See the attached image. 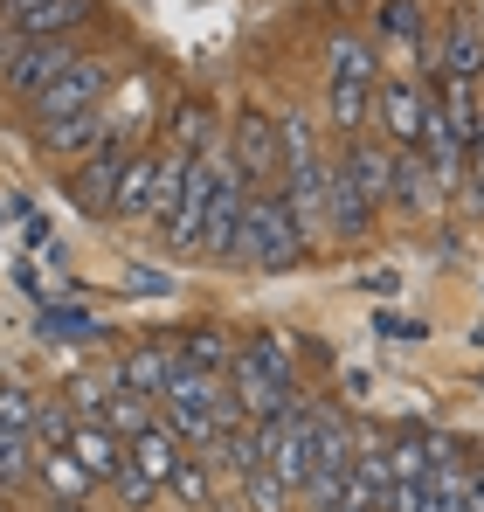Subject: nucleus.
<instances>
[{
	"label": "nucleus",
	"mask_w": 484,
	"mask_h": 512,
	"mask_svg": "<svg viewBox=\"0 0 484 512\" xmlns=\"http://www.w3.org/2000/svg\"><path fill=\"white\" fill-rule=\"evenodd\" d=\"M180 360H187L194 374H215V381H229V367H236V346H229L222 333H215V326H208V333H194V340H187V353H180Z\"/></svg>",
	"instance_id": "nucleus-23"
},
{
	"label": "nucleus",
	"mask_w": 484,
	"mask_h": 512,
	"mask_svg": "<svg viewBox=\"0 0 484 512\" xmlns=\"http://www.w3.org/2000/svg\"><path fill=\"white\" fill-rule=\"evenodd\" d=\"M381 35H408V42H415V35H422V7H415V0H388V7H381Z\"/></svg>",
	"instance_id": "nucleus-28"
},
{
	"label": "nucleus",
	"mask_w": 484,
	"mask_h": 512,
	"mask_svg": "<svg viewBox=\"0 0 484 512\" xmlns=\"http://www.w3.org/2000/svg\"><path fill=\"white\" fill-rule=\"evenodd\" d=\"M97 423L111 429V436H139V429H153V402H146L139 388H118V381H111V402H104Z\"/></svg>",
	"instance_id": "nucleus-21"
},
{
	"label": "nucleus",
	"mask_w": 484,
	"mask_h": 512,
	"mask_svg": "<svg viewBox=\"0 0 484 512\" xmlns=\"http://www.w3.org/2000/svg\"><path fill=\"white\" fill-rule=\"evenodd\" d=\"M374 125L388 132V153H415L429 132V90L422 84H381L374 90Z\"/></svg>",
	"instance_id": "nucleus-8"
},
{
	"label": "nucleus",
	"mask_w": 484,
	"mask_h": 512,
	"mask_svg": "<svg viewBox=\"0 0 484 512\" xmlns=\"http://www.w3.org/2000/svg\"><path fill=\"white\" fill-rule=\"evenodd\" d=\"M173 367H180V353H173V346H139V353H132L111 381H118V388H139L146 402H160L166 381H173Z\"/></svg>",
	"instance_id": "nucleus-14"
},
{
	"label": "nucleus",
	"mask_w": 484,
	"mask_h": 512,
	"mask_svg": "<svg viewBox=\"0 0 484 512\" xmlns=\"http://www.w3.org/2000/svg\"><path fill=\"white\" fill-rule=\"evenodd\" d=\"M0 28L21 42H49L83 28V0H0Z\"/></svg>",
	"instance_id": "nucleus-10"
},
{
	"label": "nucleus",
	"mask_w": 484,
	"mask_h": 512,
	"mask_svg": "<svg viewBox=\"0 0 484 512\" xmlns=\"http://www.w3.org/2000/svg\"><path fill=\"white\" fill-rule=\"evenodd\" d=\"M104 90H111V63H97V56H77L56 84L35 97V118L42 125H63V118H83V111H97L104 104Z\"/></svg>",
	"instance_id": "nucleus-5"
},
{
	"label": "nucleus",
	"mask_w": 484,
	"mask_h": 512,
	"mask_svg": "<svg viewBox=\"0 0 484 512\" xmlns=\"http://www.w3.org/2000/svg\"><path fill=\"white\" fill-rule=\"evenodd\" d=\"M166 492H173V499H187V506H208V499H215V492H208V471H201V457H187V450H180V464H173Z\"/></svg>",
	"instance_id": "nucleus-26"
},
{
	"label": "nucleus",
	"mask_w": 484,
	"mask_h": 512,
	"mask_svg": "<svg viewBox=\"0 0 484 512\" xmlns=\"http://www.w3.org/2000/svg\"><path fill=\"white\" fill-rule=\"evenodd\" d=\"M35 471H42V485H49V499H56V506H83V499H90V485H97L70 450H42V457H35Z\"/></svg>",
	"instance_id": "nucleus-17"
},
{
	"label": "nucleus",
	"mask_w": 484,
	"mask_h": 512,
	"mask_svg": "<svg viewBox=\"0 0 484 512\" xmlns=\"http://www.w3.org/2000/svg\"><path fill=\"white\" fill-rule=\"evenodd\" d=\"M125 457H132L153 485H166V478H173V464H180V436L153 423V429H139V436H132V450H125Z\"/></svg>",
	"instance_id": "nucleus-19"
},
{
	"label": "nucleus",
	"mask_w": 484,
	"mask_h": 512,
	"mask_svg": "<svg viewBox=\"0 0 484 512\" xmlns=\"http://www.w3.org/2000/svg\"><path fill=\"white\" fill-rule=\"evenodd\" d=\"M111 485H118V499H125V506H146V499H153V492H160V485H153V478H146V471H139V464H132V457H125V464H118V478H111Z\"/></svg>",
	"instance_id": "nucleus-29"
},
{
	"label": "nucleus",
	"mask_w": 484,
	"mask_h": 512,
	"mask_svg": "<svg viewBox=\"0 0 484 512\" xmlns=\"http://www.w3.org/2000/svg\"><path fill=\"white\" fill-rule=\"evenodd\" d=\"M484 70V28L478 21H450V42H443V84H471Z\"/></svg>",
	"instance_id": "nucleus-18"
},
{
	"label": "nucleus",
	"mask_w": 484,
	"mask_h": 512,
	"mask_svg": "<svg viewBox=\"0 0 484 512\" xmlns=\"http://www.w3.org/2000/svg\"><path fill=\"white\" fill-rule=\"evenodd\" d=\"M457 512H484V464L464 471V492H457Z\"/></svg>",
	"instance_id": "nucleus-30"
},
{
	"label": "nucleus",
	"mask_w": 484,
	"mask_h": 512,
	"mask_svg": "<svg viewBox=\"0 0 484 512\" xmlns=\"http://www.w3.org/2000/svg\"><path fill=\"white\" fill-rule=\"evenodd\" d=\"M291 499H298V492H291L277 471H249V478H242V506L249 512H284Z\"/></svg>",
	"instance_id": "nucleus-24"
},
{
	"label": "nucleus",
	"mask_w": 484,
	"mask_h": 512,
	"mask_svg": "<svg viewBox=\"0 0 484 512\" xmlns=\"http://www.w3.org/2000/svg\"><path fill=\"white\" fill-rule=\"evenodd\" d=\"M70 63H77V56H70V35H49V42H14V56L0 63V84L21 90V97H42V90L56 84Z\"/></svg>",
	"instance_id": "nucleus-9"
},
{
	"label": "nucleus",
	"mask_w": 484,
	"mask_h": 512,
	"mask_svg": "<svg viewBox=\"0 0 484 512\" xmlns=\"http://www.w3.org/2000/svg\"><path fill=\"white\" fill-rule=\"evenodd\" d=\"M332 512H381V506H367V499H360V492L346 485V499H339V506H332Z\"/></svg>",
	"instance_id": "nucleus-32"
},
{
	"label": "nucleus",
	"mask_w": 484,
	"mask_h": 512,
	"mask_svg": "<svg viewBox=\"0 0 484 512\" xmlns=\"http://www.w3.org/2000/svg\"><path fill=\"white\" fill-rule=\"evenodd\" d=\"M229 160H236V173H242V187H249V194H270V180H284V146H277V125L249 111V118L236 125V139H229Z\"/></svg>",
	"instance_id": "nucleus-7"
},
{
	"label": "nucleus",
	"mask_w": 484,
	"mask_h": 512,
	"mask_svg": "<svg viewBox=\"0 0 484 512\" xmlns=\"http://www.w3.org/2000/svg\"><path fill=\"white\" fill-rule=\"evenodd\" d=\"M305 256V229H298V215L284 208V194L270 187V194H249V215H242V263H256V270H291Z\"/></svg>",
	"instance_id": "nucleus-2"
},
{
	"label": "nucleus",
	"mask_w": 484,
	"mask_h": 512,
	"mask_svg": "<svg viewBox=\"0 0 484 512\" xmlns=\"http://www.w3.org/2000/svg\"><path fill=\"white\" fill-rule=\"evenodd\" d=\"M332 167L367 194V208H381V201L395 194V153H388V146H374V139H346V153H339Z\"/></svg>",
	"instance_id": "nucleus-11"
},
{
	"label": "nucleus",
	"mask_w": 484,
	"mask_h": 512,
	"mask_svg": "<svg viewBox=\"0 0 484 512\" xmlns=\"http://www.w3.org/2000/svg\"><path fill=\"white\" fill-rule=\"evenodd\" d=\"M125 291H132V298H166L173 277H166L160 263H125Z\"/></svg>",
	"instance_id": "nucleus-27"
},
{
	"label": "nucleus",
	"mask_w": 484,
	"mask_h": 512,
	"mask_svg": "<svg viewBox=\"0 0 484 512\" xmlns=\"http://www.w3.org/2000/svg\"><path fill=\"white\" fill-rule=\"evenodd\" d=\"M367 222H374V208H367V194H360V187H353L346 173L332 167V187H325V229L353 243V236H367Z\"/></svg>",
	"instance_id": "nucleus-15"
},
{
	"label": "nucleus",
	"mask_w": 484,
	"mask_h": 512,
	"mask_svg": "<svg viewBox=\"0 0 484 512\" xmlns=\"http://www.w3.org/2000/svg\"><path fill=\"white\" fill-rule=\"evenodd\" d=\"M104 139H111V118H104V111H83V118H63V125H42V146H49L56 160H90Z\"/></svg>",
	"instance_id": "nucleus-12"
},
{
	"label": "nucleus",
	"mask_w": 484,
	"mask_h": 512,
	"mask_svg": "<svg viewBox=\"0 0 484 512\" xmlns=\"http://www.w3.org/2000/svg\"><path fill=\"white\" fill-rule=\"evenodd\" d=\"M70 457H77L97 485H111V478H118V464H125V443H118L104 423H77V429H70Z\"/></svg>",
	"instance_id": "nucleus-13"
},
{
	"label": "nucleus",
	"mask_w": 484,
	"mask_h": 512,
	"mask_svg": "<svg viewBox=\"0 0 484 512\" xmlns=\"http://www.w3.org/2000/svg\"><path fill=\"white\" fill-rule=\"evenodd\" d=\"M70 429H77L70 402H35V443L42 450H70Z\"/></svg>",
	"instance_id": "nucleus-25"
},
{
	"label": "nucleus",
	"mask_w": 484,
	"mask_h": 512,
	"mask_svg": "<svg viewBox=\"0 0 484 512\" xmlns=\"http://www.w3.org/2000/svg\"><path fill=\"white\" fill-rule=\"evenodd\" d=\"M242 215H249V187H242L236 160H222V173H215V201H208V222H201V256L242 263Z\"/></svg>",
	"instance_id": "nucleus-4"
},
{
	"label": "nucleus",
	"mask_w": 484,
	"mask_h": 512,
	"mask_svg": "<svg viewBox=\"0 0 484 512\" xmlns=\"http://www.w3.org/2000/svg\"><path fill=\"white\" fill-rule=\"evenodd\" d=\"M263 429V471H277L291 492H305V478H312V443H319V409H284V416H270Z\"/></svg>",
	"instance_id": "nucleus-3"
},
{
	"label": "nucleus",
	"mask_w": 484,
	"mask_h": 512,
	"mask_svg": "<svg viewBox=\"0 0 484 512\" xmlns=\"http://www.w3.org/2000/svg\"><path fill=\"white\" fill-rule=\"evenodd\" d=\"M153 201H160V153H132V160H125V180H118L111 215H153Z\"/></svg>",
	"instance_id": "nucleus-16"
},
{
	"label": "nucleus",
	"mask_w": 484,
	"mask_h": 512,
	"mask_svg": "<svg viewBox=\"0 0 484 512\" xmlns=\"http://www.w3.org/2000/svg\"><path fill=\"white\" fill-rule=\"evenodd\" d=\"M125 160H132V146H125V139H104L90 160H77V167H70L63 194L77 201L83 215H111V201H118V180H125Z\"/></svg>",
	"instance_id": "nucleus-6"
},
{
	"label": "nucleus",
	"mask_w": 484,
	"mask_h": 512,
	"mask_svg": "<svg viewBox=\"0 0 484 512\" xmlns=\"http://www.w3.org/2000/svg\"><path fill=\"white\" fill-rule=\"evenodd\" d=\"M429 194H436V173H429V160H422V146H415V153H395V194H388V201L429 208Z\"/></svg>",
	"instance_id": "nucleus-22"
},
{
	"label": "nucleus",
	"mask_w": 484,
	"mask_h": 512,
	"mask_svg": "<svg viewBox=\"0 0 484 512\" xmlns=\"http://www.w3.org/2000/svg\"><path fill=\"white\" fill-rule=\"evenodd\" d=\"M215 457H222L236 478L263 471V429H256V423H229L222 436H215Z\"/></svg>",
	"instance_id": "nucleus-20"
},
{
	"label": "nucleus",
	"mask_w": 484,
	"mask_h": 512,
	"mask_svg": "<svg viewBox=\"0 0 484 512\" xmlns=\"http://www.w3.org/2000/svg\"><path fill=\"white\" fill-rule=\"evenodd\" d=\"M332 132L360 139V125L374 118V49L353 35H332V90H325Z\"/></svg>",
	"instance_id": "nucleus-1"
},
{
	"label": "nucleus",
	"mask_w": 484,
	"mask_h": 512,
	"mask_svg": "<svg viewBox=\"0 0 484 512\" xmlns=\"http://www.w3.org/2000/svg\"><path fill=\"white\" fill-rule=\"evenodd\" d=\"M464 160H471V194H478V208H484V118H478V139H471Z\"/></svg>",
	"instance_id": "nucleus-31"
}]
</instances>
